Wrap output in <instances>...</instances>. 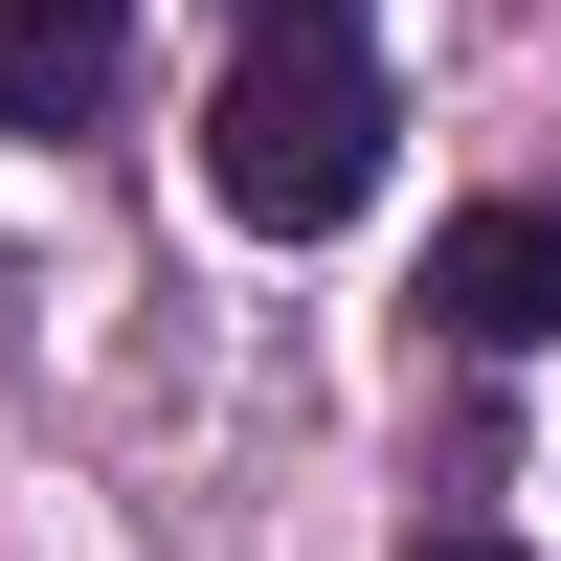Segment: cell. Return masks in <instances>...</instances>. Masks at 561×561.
I'll return each instance as SVG.
<instances>
[{
    "mask_svg": "<svg viewBox=\"0 0 561 561\" xmlns=\"http://www.w3.org/2000/svg\"><path fill=\"white\" fill-rule=\"evenodd\" d=\"M427 314H449L472 359H517V337H561V203H472V225L427 248Z\"/></svg>",
    "mask_w": 561,
    "mask_h": 561,
    "instance_id": "obj_2",
    "label": "cell"
},
{
    "mask_svg": "<svg viewBox=\"0 0 561 561\" xmlns=\"http://www.w3.org/2000/svg\"><path fill=\"white\" fill-rule=\"evenodd\" d=\"M203 203L248 225V248H314V225L382 203V68L359 45H248L203 113Z\"/></svg>",
    "mask_w": 561,
    "mask_h": 561,
    "instance_id": "obj_1",
    "label": "cell"
},
{
    "mask_svg": "<svg viewBox=\"0 0 561 561\" xmlns=\"http://www.w3.org/2000/svg\"><path fill=\"white\" fill-rule=\"evenodd\" d=\"M404 561H517V539H404Z\"/></svg>",
    "mask_w": 561,
    "mask_h": 561,
    "instance_id": "obj_5",
    "label": "cell"
},
{
    "mask_svg": "<svg viewBox=\"0 0 561 561\" xmlns=\"http://www.w3.org/2000/svg\"><path fill=\"white\" fill-rule=\"evenodd\" d=\"M248 45H359V0H248Z\"/></svg>",
    "mask_w": 561,
    "mask_h": 561,
    "instance_id": "obj_4",
    "label": "cell"
},
{
    "mask_svg": "<svg viewBox=\"0 0 561 561\" xmlns=\"http://www.w3.org/2000/svg\"><path fill=\"white\" fill-rule=\"evenodd\" d=\"M113 68H135V0H0V135L113 113Z\"/></svg>",
    "mask_w": 561,
    "mask_h": 561,
    "instance_id": "obj_3",
    "label": "cell"
}]
</instances>
